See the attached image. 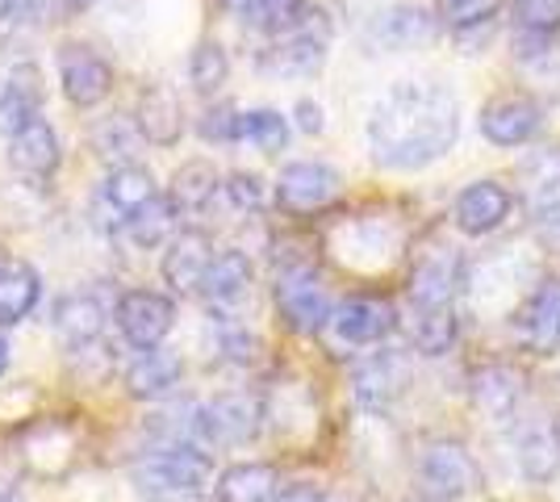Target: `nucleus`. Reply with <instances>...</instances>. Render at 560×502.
I'll return each mask as SVG.
<instances>
[{"label": "nucleus", "instance_id": "2eb2a0df", "mask_svg": "<svg viewBox=\"0 0 560 502\" xmlns=\"http://www.w3.org/2000/svg\"><path fill=\"white\" fill-rule=\"evenodd\" d=\"M406 385H410V357L394 352V348H381L351 369V398H355V407L373 410V415L394 407L406 394Z\"/></svg>", "mask_w": 560, "mask_h": 502}, {"label": "nucleus", "instance_id": "39448f33", "mask_svg": "<svg viewBox=\"0 0 560 502\" xmlns=\"http://www.w3.org/2000/svg\"><path fill=\"white\" fill-rule=\"evenodd\" d=\"M481 486V469L465 444L431 440L415 460V494L422 502H456Z\"/></svg>", "mask_w": 560, "mask_h": 502}, {"label": "nucleus", "instance_id": "9d476101", "mask_svg": "<svg viewBox=\"0 0 560 502\" xmlns=\"http://www.w3.org/2000/svg\"><path fill=\"white\" fill-rule=\"evenodd\" d=\"M514 339L532 357H557L560 352V277H539L536 285L518 297L514 311Z\"/></svg>", "mask_w": 560, "mask_h": 502}, {"label": "nucleus", "instance_id": "412c9836", "mask_svg": "<svg viewBox=\"0 0 560 502\" xmlns=\"http://www.w3.org/2000/svg\"><path fill=\"white\" fill-rule=\"evenodd\" d=\"M218 256L213 252V240L206 231H197V226H185L176 240L164 247V256H160V277H164V285L172 293H197L201 281H206V268L210 260Z\"/></svg>", "mask_w": 560, "mask_h": 502}, {"label": "nucleus", "instance_id": "37998d69", "mask_svg": "<svg viewBox=\"0 0 560 502\" xmlns=\"http://www.w3.org/2000/svg\"><path fill=\"white\" fill-rule=\"evenodd\" d=\"M272 502H327V499H323V490L314 481H293V486H280Z\"/></svg>", "mask_w": 560, "mask_h": 502}, {"label": "nucleus", "instance_id": "c85d7f7f", "mask_svg": "<svg viewBox=\"0 0 560 502\" xmlns=\"http://www.w3.org/2000/svg\"><path fill=\"white\" fill-rule=\"evenodd\" d=\"M277 490H280V469L268 465V460H234L213 481L218 502H272Z\"/></svg>", "mask_w": 560, "mask_h": 502}, {"label": "nucleus", "instance_id": "a211bd4d", "mask_svg": "<svg viewBox=\"0 0 560 502\" xmlns=\"http://www.w3.org/2000/svg\"><path fill=\"white\" fill-rule=\"evenodd\" d=\"M109 314L114 311L96 297L93 289H71V293H63L55 302V311H50V331H55V339L68 352H89V348H96V339L105 331Z\"/></svg>", "mask_w": 560, "mask_h": 502}, {"label": "nucleus", "instance_id": "7ed1b4c3", "mask_svg": "<svg viewBox=\"0 0 560 502\" xmlns=\"http://www.w3.org/2000/svg\"><path fill=\"white\" fill-rule=\"evenodd\" d=\"M264 428V402L247 389H226L213 394L210 402L188 407L185 415V440L201 444V448H238L252 444Z\"/></svg>", "mask_w": 560, "mask_h": 502}, {"label": "nucleus", "instance_id": "09e8293b", "mask_svg": "<svg viewBox=\"0 0 560 502\" xmlns=\"http://www.w3.org/2000/svg\"><path fill=\"white\" fill-rule=\"evenodd\" d=\"M0 502H18V499H13V494H0Z\"/></svg>", "mask_w": 560, "mask_h": 502}, {"label": "nucleus", "instance_id": "c03bdc74", "mask_svg": "<svg viewBox=\"0 0 560 502\" xmlns=\"http://www.w3.org/2000/svg\"><path fill=\"white\" fill-rule=\"evenodd\" d=\"M218 4H222V9L231 13V17L247 22V17H252V4H256V0H218Z\"/></svg>", "mask_w": 560, "mask_h": 502}, {"label": "nucleus", "instance_id": "ea45409f", "mask_svg": "<svg viewBox=\"0 0 560 502\" xmlns=\"http://www.w3.org/2000/svg\"><path fill=\"white\" fill-rule=\"evenodd\" d=\"M222 197H226V206L238 210V214H259L264 201H268V189H264V180H259L256 172H231L222 180Z\"/></svg>", "mask_w": 560, "mask_h": 502}, {"label": "nucleus", "instance_id": "4be33fe9", "mask_svg": "<svg viewBox=\"0 0 560 502\" xmlns=\"http://www.w3.org/2000/svg\"><path fill=\"white\" fill-rule=\"evenodd\" d=\"M468 398L481 419L490 423H511L518 407H523V377L514 373L511 364H481L468 377Z\"/></svg>", "mask_w": 560, "mask_h": 502}, {"label": "nucleus", "instance_id": "5701e85b", "mask_svg": "<svg viewBox=\"0 0 560 502\" xmlns=\"http://www.w3.org/2000/svg\"><path fill=\"white\" fill-rule=\"evenodd\" d=\"M34 118H43V72H38V63L18 59L0 75V130L13 135Z\"/></svg>", "mask_w": 560, "mask_h": 502}, {"label": "nucleus", "instance_id": "f257e3e1", "mask_svg": "<svg viewBox=\"0 0 560 502\" xmlns=\"http://www.w3.org/2000/svg\"><path fill=\"white\" fill-rule=\"evenodd\" d=\"M460 139V101L435 80H397L369 114V151L389 172H419Z\"/></svg>", "mask_w": 560, "mask_h": 502}, {"label": "nucleus", "instance_id": "79ce46f5", "mask_svg": "<svg viewBox=\"0 0 560 502\" xmlns=\"http://www.w3.org/2000/svg\"><path fill=\"white\" fill-rule=\"evenodd\" d=\"M536 240L544 252H560V206L536 214Z\"/></svg>", "mask_w": 560, "mask_h": 502}, {"label": "nucleus", "instance_id": "f704fd0d", "mask_svg": "<svg viewBox=\"0 0 560 502\" xmlns=\"http://www.w3.org/2000/svg\"><path fill=\"white\" fill-rule=\"evenodd\" d=\"M289 130H293L289 114L268 109V105H259V109H247V114H243V143H252L256 151H264V155L284 151V147H289Z\"/></svg>", "mask_w": 560, "mask_h": 502}, {"label": "nucleus", "instance_id": "bb28decb", "mask_svg": "<svg viewBox=\"0 0 560 502\" xmlns=\"http://www.w3.org/2000/svg\"><path fill=\"white\" fill-rule=\"evenodd\" d=\"M43 297V277L30 260H0V331L22 327Z\"/></svg>", "mask_w": 560, "mask_h": 502}, {"label": "nucleus", "instance_id": "a19ab883", "mask_svg": "<svg viewBox=\"0 0 560 502\" xmlns=\"http://www.w3.org/2000/svg\"><path fill=\"white\" fill-rule=\"evenodd\" d=\"M293 126H298L302 135H323V130H327V114H323V105H318V101H310V96H302V101L293 105Z\"/></svg>", "mask_w": 560, "mask_h": 502}, {"label": "nucleus", "instance_id": "2f4dec72", "mask_svg": "<svg viewBox=\"0 0 560 502\" xmlns=\"http://www.w3.org/2000/svg\"><path fill=\"white\" fill-rule=\"evenodd\" d=\"M523 201L532 214L560 206V147H544L523 164Z\"/></svg>", "mask_w": 560, "mask_h": 502}, {"label": "nucleus", "instance_id": "1a4fd4ad", "mask_svg": "<svg viewBox=\"0 0 560 502\" xmlns=\"http://www.w3.org/2000/svg\"><path fill=\"white\" fill-rule=\"evenodd\" d=\"M343 192V176L330 164H318V160H298V164H284L272 185V197L284 214L293 218H310L323 214L327 206L339 201Z\"/></svg>", "mask_w": 560, "mask_h": 502}, {"label": "nucleus", "instance_id": "a878e982", "mask_svg": "<svg viewBox=\"0 0 560 502\" xmlns=\"http://www.w3.org/2000/svg\"><path fill=\"white\" fill-rule=\"evenodd\" d=\"M252 281H256V268H252V256L238 252V247H222L218 256L206 268V281H201V297L206 306H234L252 293Z\"/></svg>", "mask_w": 560, "mask_h": 502}, {"label": "nucleus", "instance_id": "6ab92c4d", "mask_svg": "<svg viewBox=\"0 0 560 502\" xmlns=\"http://www.w3.org/2000/svg\"><path fill=\"white\" fill-rule=\"evenodd\" d=\"M185 382V360L172 357L167 348L135 352L121 369V385L135 402H167Z\"/></svg>", "mask_w": 560, "mask_h": 502}, {"label": "nucleus", "instance_id": "6e6552de", "mask_svg": "<svg viewBox=\"0 0 560 502\" xmlns=\"http://www.w3.org/2000/svg\"><path fill=\"white\" fill-rule=\"evenodd\" d=\"M114 327L135 352L164 348V339L176 327V302L160 289H126L114 302Z\"/></svg>", "mask_w": 560, "mask_h": 502}, {"label": "nucleus", "instance_id": "f03ea898", "mask_svg": "<svg viewBox=\"0 0 560 502\" xmlns=\"http://www.w3.org/2000/svg\"><path fill=\"white\" fill-rule=\"evenodd\" d=\"M213 478L210 448L192 440H164L135 465V486L151 502H192Z\"/></svg>", "mask_w": 560, "mask_h": 502}, {"label": "nucleus", "instance_id": "7c9ffc66", "mask_svg": "<svg viewBox=\"0 0 560 502\" xmlns=\"http://www.w3.org/2000/svg\"><path fill=\"white\" fill-rule=\"evenodd\" d=\"M180 231H185V214L176 210V201L167 192H160V197H151L139 214L130 218L126 240L142 247V252H155V247H167Z\"/></svg>", "mask_w": 560, "mask_h": 502}, {"label": "nucleus", "instance_id": "473e14b6", "mask_svg": "<svg viewBox=\"0 0 560 502\" xmlns=\"http://www.w3.org/2000/svg\"><path fill=\"white\" fill-rule=\"evenodd\" d=\"M185 72H188L192 93H201V96L222 93V84L231 80V55H226V47H222L218 38H201L197 47L188 50Z\"/></svg>", "mask_w": 560, "mask_h": 502}, {"label": "nucleus", "instance_id": "0eeeda50", "mask_svg": "<svg viewBox=\"0 0 560 502\" xmlns=\"http://www.w3.org/2000/svg\"><path fill=\"white\" fill-rule=\"evenodd\" d=\"M327 47H330V25L314 22V13H305L293 30L277 34L268 47L259 50V72L277 75V80L314 75L327 63Z\"/></svg>", "mask_w": 560, "mask_h": 502}, {"label": "nucleus", "instance_id": "c9c22d12", "mask_svg": "<svg viewBox=\"0 0 560 502\" xmlns=\"http://www.w3.org/2000/svg\"><path fill=\"white\" fill-rule=\"evenodd\" d=\"M514 34L523 38H557L560 34V0H511Z\"/></svg>", "mask_w": 560, "mask_h": 502}, {"label": "nucleus", "instance_id": "b1692460", "mask_svg": "<svg viewBox=\"0 0 560 502\" xmlns=\"http://www.w3.org/2000/svg\"><path fill=\"white\" fill-rule=\"evenodd\" d=\"M135 121L151 147H176L185 139V105L167 84H142L135 101Z\"/></svg>", "mask_w": 560, "mask_h": 502}, {"label": "nucleus", "instance_id": "9b49d317", "mask_svg": "<svg viewBox=\"0 0 560 502\" xmlns=\"http://www.w3.org/2000/svg\"><path fill=\"white\" fill-rule=\"evenodd\" d=\"M55 72H59L63 96L75 109H96L101 101H109V93H114V68L89 43H63V47L55 50Z\"/></svg>", "mask_w": 560, "mask_h": 502}, {"label": "nucleus", "instance_id": "c756f323", "mask_svg": "<svg viewBox=\"0 0 560 502\" xmlns=\"http://www.w3.org/2000/svg\"><path fill=\"white\" fill-rule=\"evenodd\" d=\"M222 172L210 160H185V164L172 172V189L167 197L176 201L180 214H206L213 201L222 197Z\"/></svg>", "mask_w": 560, "mask_h": 502}, {"label": "nucleus", "instance_id": "58836bf2", "mask_svg": "<svg viewBox=\"0 0 560 502\" xmlns=\"http://www.w3.org/2000/svg\"><path fill=\"white\" fill-rule=\"evenodd\" d=\"M310 0H256L252 4V17H247V25H256L259 34H268V38H277V34H284V30H293V25L302 22Z\"/></svg>", "mask_w": 560, "mask_h": 502}, {"label": "nucleus", "instance_id": "dca6fc26", "mask_svg": "<svg viewBox=\"0 0 560 502\" xmlns=\"http://www.w3.org/2000/svg\"><path fill=\"white\" fill-rule=\"evenodd\" d=\"M465 285V268L452 247H431L422 252L415 272H410V311H452L456 293Z\"/></svg>", "mask_w": 560, "mask_h": 502}, {"label": "nucleus", "instance_id": "f8f14e48", "mask_svg": "<svg viewBox=\"0 0 560 502\" xmlns=\"http://www.w3.org/2000/svg\"><path fill=\"white\" fill-rule=\"evenodd\" d=\"M481 139L493 147H527L544 135V105L532 93H498L477 114Z\"/></svg>", "mask_w": 560, "mask_h": 502}, {"label": "nucleus", "instance_id": "72a5a7b5", "mask_svg": "<svg viewBox=\"0 0 560 502\" xmlns=\"http://www.w3.org/2000/svg\"><path fill=\"white\" fill-rule=\"evenodd\" d=\"M456 335H460V318L456 311H415L410 323V343L422 357H444L456 348Z\"/></svg>", "mask_w": 560, "mask_h": 502}, {"label": "nucleus", "instance_id": "cd10ccee", "mask_svg": "<svg viewBox=\"0 0 560 502\" xmlns=\"http://www.w3.org/2000/svg\"><path fill=\"white\" fill-rule=\"evenodd\" d=\"M89 147L101 164L121 167V164H139V151L147 147L135 114H105L89 126Z\"/></svg>", "mask_w": 560, "mask_h": 502}, {"label": "nucleus", "instance_id": "20e7f679", "mask_svg": "<svg viewBox=\"0 0 560 502\" xmlns=\"http://www.w3.org/2000/svg\"><path fill=\"white\" fill-rule=\"evenodd\" d=\"M151 197H160V185H155L151 167H109L101 176V185L93 189V197H89V226H93L96 235H105V240H117V235H126L130 218L139 214Z\"/></svg>", "mask_w": 560, "mask_h": 502}, {"label": "nucleus", "instance_id": "de8ad7c7", "mask_svg": "<svg viewBox=\"0 0 560 502\" xmlns=\"http://www.w3.org/2000/svg\"><path fill=\"white\" fill-rule=\"evenodd\" d=\"M13 9H18V0H0V22L13 17Z\"/></svg>", "mask_w": 560, "mask_h": 502}, {"label": "nucleus", "instance_id": "aec40b11", "mask_svg": "<svg viewBox=\"0 0 560 502\" xmlns=\"http://www.w3.org/2000/svg\"><path fill=\"white\" fill-rule=\"evenodd\" d=\"M4 155H9V167L25 180H50L63 164V143L47 118H34L30 126L9 135Z\"/></svg>", "mask_w": 560, "mask_h": 502}, {"label": "nucleus", "instance_id": "4468645a", "mask_svg": "<svg viewBox=\"0 0 560 502\" xmlns=\"http://www.w3.org/2000/svg\"><path fill=\"white\" fill-rule=\"evenodd\" d=\"M343 348H376L397 331V311L394 302L373 297V293H351L343 302H335L327 327Z\"/></svg>", "mask_w": 560, "mask_h": 502}, {"label": "nucleus", "instance_id": "ddd939ff", "mask_svg": "<svg viewBox=\"0 0 560 502\" xmlns=\"http://www.w3.org/2000/svg\"><path fill=\"white\" fill-rule=\"evenodd\" d=\"M514 460L527 481H552L560 469V419L552 410H523L514 415Z\"/></svg>", "mask_w": 560, "mask_h": 502}, {"label": "nucleus", "instance_id": "49530a36", "mask_svg": "<svg viewBox=\"0 0 560 502\" xmlns=\"http://www.w3.org/2000/svg\"><path fill=\"white\" fill-rule=\"evenodd\" d=\"M9 352H13V348H9V339L0 335V377H4V369H9Z\"/></svg>", "mask_w": 560, "mask_h": 502}, {"label": "nucleus", "instance_id": "f3484780", "mask_svg": "<svg viewBox=\"0 0 560 502\" xmlns=\"http://www.w3.org/2000/svg\"><path fill=\"white\" fill-rule=\"evenodd\" d=\"M514 210V192L502 180H472L452 201V226L468 240L493 235Z\"/></svg>", "mask_w": 560, "mask_h": 502}, {"label": "nucleus", "instance_id": "a18cd8bd", "mask_svg": "<svg viewBox=\"0 0 560 502\" xmlns=\"http://www.w3.org/2000/svg\"><path fill=\"white\" fill-rule=\"evenodd\" d=\"M96 0H63V9H68V13H84V9H93Z\"/></svg>", "mask_w": 560, "mask_h": 502}, {"label": "nucleus", "instance_id": "423d86ee", "mask_svg": "<svg viewBox=\"0 0 560 502\" xmlns=\"http://www.w3.org/2000/svg\"><path fill=\"white\" fill-rule=\"evenodd\" d=\"M272 297H277L280 323L293 335H323L330 327L335 302H330L323 277L314 272V264H284Z\"/></svg>", "mask_w": 560, "mask_h": 502}, {"label": "nucleus", "instance_id": "e433bc0d", "mask_svg": "<svg viewBox=\"0 0 560 502\" xmlns=\"http://www.w3.org/2000/svg\"><path fill=\"white\" fill-rule=\"evenodd\" d=\"M197 135H201V143H213V147L243 143V109H234L231 101H218V105H210L197 118Z\"/></svg>", "mask_w": 560, "mask_h": 502}, {"label": "nucleus", "instance_id": "4c0bfd02", "mask_svg": "<svg viewBox=\"0 0 560 502\" xmlns=\"http://www.w3.org/2000/svg\"><path fill=\"white\" fill-rule=\"evenodd\" d=\"M502 9V0H435V13L440 22L452 25L456 34H468V30H481L490 25Z\"/></svg>", "mask_w": 560, "mask_h": 502}, {"label": "nucleus", "instance_id": "393cba45", "mask_svg": "<svg viewBox=\"0 0 560 502\" xmlns=\"http://www.w3.org/2000/svg\"><path fill=\"white\" fill-rule=\"evenodd\" d=\"M440 30V13L422 9V4H394L385 13H376L369 34L381 50H415L422 43H431Z\"/></svg>", "mask_w": 560, "mask_h": 502}]
</instances>
